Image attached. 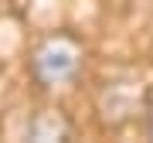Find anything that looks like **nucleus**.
Returning <instances> with one entry per match:
<instances>
[{
  "mask_svg": "<svg viewBox=\"0 0 153 143\" xmlns=\"http://www.w3.org/2000/svg\"><path fill=\"white\" fill-rule=\"evenodd\" d=\"M31 78L44 89L68 85L78 78V72L85 65V44L75 38L71 31H55L44 34L31 51Z\"/></svg>",
  "mask_w": 153,
  "mask_h": 143,
  "instance_id": "nucleus-1",
  "label": "nucleus"
},
{
  "mask_svg": "<svg viewBox=\"0 0 153 143\" xmlns=\"http://www.w3.org/2000/svg\"><path fill=\"white\" fill-rule=\"evenodd\" d=\"M27 140H38V143H55V140H71V123L65 112L58 109H41L31 116L27 123Z\"/></svg>",
  "mask_w": 153,
  "mask_h": 143,
  "instance_id": "nucleus-2",
  "label": "nucleus"
},
{
  "mask_svg": "<svg viewBox=\"0 0 153 143\" xmlns=\"http://www.w3.org/2000/svg\"><path fill=\"white\" fill-rule=\"evenodd\" d=\"M146 123H150V136H153V102L146 106Z\"/></svg>",
  "mask_w": 153,
  "mask_h": 143,
  "instance_id": "nucleus-3",
  "label": "nucleus"
}]
</instances>
